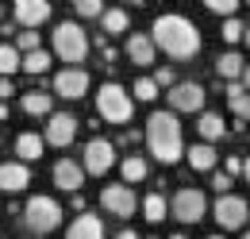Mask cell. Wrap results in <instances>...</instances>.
Segmentation results:
<instances>
[{"mask_svg":"<svg viewBox=\"0 0 250 239\" xmlns=\"http://www.w3.org/2000/svg\"><path fill=\"white\" fill-rule=\"evenodd\" d=\"M65 239H104V224H100V216H93V212H81V216L69 224Z\"/></svg>","mask_w":250,"mask_h":239,"instance_id":"17","label":"cell"},{"mask_svg":"<svg viewBox=\"0 0 250 239\" xmlns=\"http://www.w3.org/2000/svg\"><path fill=\"white\" fill-rule=\"evenodd\" d=\"M116 239H139V232H131V228H124V232H120Z\"/></svg>","mask_w":250,"mask_h":239,"instance_id":"39","label":"cell"},{"mask_svg":"<svg viewBox=\"0 0 250 239\" xmlns=\"http://www.w3.org/2000/svg\"><path fill=\"white\" fill-rule=\"evenodd\" d=\"M16 50H20V54L42 50V47H39V31H20V35H16Z\"/></svg>","mask_w":250,"mask_h":239,"instance_id":"29","label":"cell"},{"mask_svg":"<svg viewBox=\"0 0 250 239\" xmlns=\"http://www.w3.org/2000/svg\"><path fill=\"white\" fill-rule=\"evenodd\" d=\"M73 12L85 16V20H93V16H104V4L100 0H73Z\"/></svg>","mask_w":250,"mask_h":239,"instance_id":"32","label":"cell"},{"mask_svg":"<svg viewBox=\"0 0 250 239\" xmlns=\"http://www.w3.org/2000/svg\"><path fill=\"white\" fill-rule=\"evenodd\" d=\"M23 112L27 116H50V93H42V89H31V93H23Z\"/></svg>","mask_w":250,"mask_h":239,"instance_id":"23","label":"cell"},{"mask_svg":"<svg viewBox=\"0 0 250 239\" xmlns=\"http://www.w3.org/2000/svg\"><path fill=\"white\" fill-rule=\"evenodd\" d=\"M0 16H4V8H0Z\"/></svg>","mask_w":250,"mask_h":239,"instance_id":"46","label":"cell"},{"mask_svg":"<svg viewBox=\"0 0 250 239\" xmlns=\"http://www.w3.org/2000/svg\"><path fill=\"white\" fill-rule=\"evenodd\" d=\"M166 212H169V205H166V197H162V193H150V197L143 201V216H146L150 224L166 220Z\"/></svg>","mask_w":250,"mask_h":239,"instance_id":"27","label":"cell"},{"mask_svg":"<svg viewBox=\"0 0 250 239\" xmlns=\"http://www.w3.org/2000/svg\"><path fill=\"white\" fill-rule=\"evenodd\" d=\"M212 189H216L219 197H227V189H231V178H227V174H216V178H212Z\"/></svg>","mask_w":250,"mask_h":239,"instance_id":"36","label":"cell"},{"mask_svg":"<svg viewBox=\"0 0 250 239\" xmlns=\"http://www.w3.org/2000/svg\"><path fill=\"white\" fill-rule=\"evenodd\" d=\"M146 239H154V236H146Z\"/></svg>","mask_w":250,"mask_h":239,"instance_id":"47","label":"cell"},{"mask_svg":"<svg viewBox=\"0 0 250 239\" xmlns=\"http://www.w3.org/2000/svg\"><path fill=\"white\" fill-rule=\"evenodd\" d=\"M131 93H135L139 100H154V96H158V81H154V77H139Z\"/></svg>","mask_w":250,"mask_h":239,"instance_id":"31","label":"cell"},{"mask_svg":"<svg viewBox=\"0 0 250 239\" xmlns=\"http://www.w3.org/2000/svg\"><path fill=\"white\" fill-rule=\"evenodd\" d=\"M219 35H223V43H239V39L247 35V24H243V20H223Z\"/></svg>","mask_w":250,"mask_h":239,"instance_id":"30","label":"cell"},{"mask_svg":"<svg viewBox=\"0 0 250 239\" xmlns=\"http://www.w3.org/2000/svg\"><path fill=\"white\" fill-rule=\"evenodd\" d=\"M169 239H185V236H169Z\"/></svg>","mask_w":250,"mask_h":239,"instance_id":"43","label":"cell"},{"mask_svg":"<svg viewBox=\"0 0 250 239\" xmlns=\"http://www.w3.org/2000/svg\"><path fill=\"white\" fill-rule=\"evenodd\" d=\"M50 20V0H16V24L23 31H35Z\"/></svg>","mask_w":250,"mask_h":239,"instance_id":"13","label":"cell"},{"mask_svg":"<svg viewBox=\"0 0 250 239\" xmlns=\"http://www.w3.org/2000/svg\"><path fill=\"white\" fill-rule=\"evenodd\" d=\"M223 174H227V178H235V174H243V158H235V154H231V158L223 162Z\"/></svg>","mask_w":250,"mask_h":239,"instance_id":"35","label":"cell"},{"mask_svg":"<svg viewBox=\"0 0 250 239\" xmlns=\"http://www.w3.org/2000/svg\"><path fill=\"white\" fill-rule=\"evenodd\" d=\"M54 54L62 62H69V66L85 62V54H89V35H85V27L73 24V20L58 24V27H54Z\"/></svg>","mask_w":250,"mask_h":239,"instance_id":"4","label":"cell"},{"mask_svg":"<svg viewBox=\"0 0 250 239\" xmlns=\"http://www.w3.org/2000/svg\"><path fill=\"white\" fill-rule=\"evenodd\" d=\"M85 174H108L112 166H116V143L112 139H104V135H96L85 143Z\"/></svg>","mask_w":250,"mask_h":239,"instance_id":"7","label":"cell"},{"mask_svg":"<svg viewBox=\"0 0 250 239\" xmlns=\"http://www.w3.org/2000/svg\"><path fill=\"white\" fill-rule=\"evenodd\" d=\"M204 108V89L196 81H177L169 89V112H200Z\"/></svg>","mask_w":250,"mask_h":239,"instance_id":"11","label":"cell"},{"mask_svg":"<svg viewBox=\"0 0 250 239\" xmlns=\"http://www.w3.org/2000/svg\"><path fill=\"white\" fill-rule=\"evenodd\" d=\"M158 54L154 39L150 35H143V31H135V35H127V58L135 62V66H150Z\"/></svg>","mask_w":250,"mask_h":239,"instance_id":"16","label":"cell"},{"mask_svg":"<svg viewBox=\"0 0 250 239\" xmlns=\"http://www.w3.org/2000/svg\"><path fill=\"white\" fill-rule=\"evenodd\" d=\"M154 81H158V89H162V85H166V89H173V85H177V77H173V70H169V66H162V70H158Z\"/></svg>","mask_w":250,"mask_h":239,"instance_id":"34","label":"cell"},{"mask_svg":"<svg viewBox=\"0 0 250 239\" xmlns=\"http://www.w3.org/2000/svg\"><path fill=\"white\" fill-rule=\"evenodd\" d=\"M23 70H27V73H35V77H39V73H46V70H50V54H46V50L23 54Z\"/></svg>","mask_w":250,"mask_h":239,"instance_id":"28","label":"cell"},{"mask_svg":"<svg viewBox=\"0 0 250 239\" xmlns=\"http://www.w3.org/2000/svg\"><path fill=\"white\" fill-rule=\"evenodd\" d=\"M243 239H250V232H247V236H243Z\"/></svg>","mask_w":250,"mask_h":239,"instance_id":"45","label":"cell"},{"mask_svg":"<svg viewBox=\"0 0 250 239\" xmlns=\"http://www.w3.org/2000/svg\"><path fill=\"white\" fill-rule=\"evenodd\" d=\"M239 81H243V89L250 93V66H247V70H243V77H239Z\"/></svg>","mask_w":250,"mask_h":239,"instance_id":"38","label":"cell"},{"mask_svg":"<svg viewBox=\"0 0 250 239\" xmlns=\"http://www.w3.org/2000/svg\"><path fill=\"white\" fill-rule=\"evenodd\" d=\"M31 185V170H27V162H0V189L4 193H20V189H27Z\"/></svg>","mask_w":250,"mask_h":239,"instance_id":"15","label":"cell"},{"mask_svg":"<svg viewBox=\"0 0 250 239\" xmlns=\"http://www.w3.org/2000/svg\"><path fill=\"white\" fill-rule=\"evenodd\" d=\"M243 39H247V47H250V27H247V35H243Z\"/></svg>","mask_w":250,"mask_h":239,"instance_id":"42","label":"cell"},{"mask_svg":"<svg viewBox=\"0 0 250 239\" xmlns=\"http://www.w3.org/2000/svg\"><path fill=\"white\" fill-rule=\"evenodd\" d=\"M120 170H124V185H135V181L146 178V158L143 154H127L120 162Z\"/></svg>","mask_w":250,"mask_h":239,"instance_id":"25","label":"cell"},{"mask_svg":"<svg viewBox=\"0 0 250 239\" xmlns=\"http://www.w3.org/2000/svg\"><path fill=\"white\" fill-rule=\"evenodd\" d=\"M23 220H27V228H31L35 236H46V232H54V228L62 224V205H58L54 197L39 193V197H31V201L23 205Z\"/></svg>","mask_w":250,"mask_h":239,"instance_id":"5","label":"cell"},{"mask_svg":"<svg viewBox=\"0 0 250 239\" xmlns=\"http://www.w3.org/2000/svg\"><path fill=\"white\" fill-rule=\"evenodd\" d=\"M16 93V85H12V77H0V100H8Z\"/></svg>","mask_w":250,"mask_h":239,"instance_id":"37","label":"cell"},{"mask_svg":"<svg viewBox=\"0 0 250 239\" xmlns=\"http://www.w3.org/2000/svg\"><path fill=\"white\" fill-rule=\"evenodd\" d=\"M208 8L223 16V20H235V12H239V0H208Z\"/></svg>","mask_w":250,"mask_h":239,"instance_id":"33","label":"cell"},{"mask_svg":"<svg viewBox=\"0 0 250 239\" xmlns=\"http://www.w3.org/2000/svg\"><path fill=\"white\" fill-rule=\"evenodd\" d=\"M54 93L65 96V100H81L85 93H89V73L81 70V66H65L54 73Z\"/></svg>","mask_w":250,"mask_h":239,"instance_id":"9","label":"cell"},{"mask_svg":"<svg viewBox=\"0 0 250 239\" xmlns=\"http://www.w3.org/2000/svg\"><path fill=\"white\" fill-rule=\"evenodd\" d=\"M216 220L223 224V228H243L250 220V209L243 197H235V193H227V197H219L216 201Z\"/></svg>","mask_w":250,"mask_h":239,"instance_id":"12","label":"cell"},{"mask_svg":"<svg viewBox=\"0 0 250 239\" xmlns=\"http://www.w3.org/2000/svg\"><path fill=\"white\" fill-rule=\"evenodd\" d=\"M185 154H188V166H192V170H200V174L216 166V147H212V143H200V139H196Z\"/></svg>","mask_w":250,"mask_h":239,"instance_id":"20","label":"cell"},{"mask_svg":"<svg viewBox=\"0 0 250 239\" xmlns=\"http://www.w3.org/2000/svg\"><path fill=\"white\" fill-rule=\"evenodd\" d=\"M243 178L250 181V158H247V162H243Z\"/></svg>","mask_w":250,"mask_h":239,"instance_id":"40","label":"cell"},{"mask_svg":"<svg viewBox=\"0 0 250 239\" xmlns=\"http://www.w3.org/2000/svg\"><path fill=\"white\" fill-rule=\"evenodd\" d=\"M96 112H100V120H108V123H127L131 112H135V100H131V93L124 85L104 81L100 93H96Z\"/></svg>","mask_w":250,"mask_h":239,"instance_id":"3","label":"cell"},{"mask_svg":"<svg viewBox=\"0 0 250 239\" xmlns=\"http://www.w3.org/2000/svg\"><path fill=\"white\" fill-rule=\"evenodd\" d=\"M227 104H231V112L243 127V120H250V93L243 89V81H227Z\"/></svg>","mask_w":250,"mask_h":239,"instance_id":"18","label":"cell"},{"mask_svg":"<svg viewBox=\"0 0 250 239\" xmlns=\"http://www.w3.org/2000/svg\"><path fill=\"white\" fill-rule=\"evenodd\" d=\"M223 131H227V123H223V116H219V112H200V123H196L200 143H216Z\"/></svg>","mask_w":250,"mask_h":239,"instance_id":"19","label":"cell"},{"mask_svg":"<svg viewBox=\"0 0 250 239\" xmlns=\"http://www.w3.org/2000/svg\"><path fill=\"white\" fill-rule=\"evenodd\" d=\"M100 205L108 209V216H131L139 209V197L131 185H104L100 189Z\"/></svg>","mask_w":250,"mask_h":239,"instance_id":"8","label":"cell"},{"mask_svg":"<svg viewBox=\"0 0 250 239\" xmlns=\"http://www.w3.org/2000/svg\"><path fill=\"white\" fill-rule=\"evenodd\" d=\"M0 120H8V104L4 100H0Z\"/></svg>","mask_w":250,"mask_h":239,"instance_id":"41","label":"cell"},{"mask_svg":"<svg viewBox=\"0 0 250 239\" xmlns=\"http://www.w3.org/2000/svg\"><path fill=\"white\" fill-rule=\"evenodd\" d=\"M100 27L108 31V35H120V31H127V12H124V8H104Z\"/></svg>","mask_w":250,"mask_h":239,"instance_id":"26","label":"cell"},{"mask_svg":"<svg viewBox=\"0 0 250 239\" xmlns=\"http://www.w3.org/2000/svg\"><path fill=\"white\" fill-rule=\"evenodd\" d=\"M146 147H150V154H154L158 162H166V166L181 162V154H185V139H181L177 112H169V108L150 112V120H146Z\"/></svg>","mask_w":250,"mask_h":239,"instance_id":"2","label":"cell"},{"mask_svg":"<svg viewBox=\"0 0 250 239\" xmlns=\"http://www.w3.org/2000/svg\"><path fill=\"white\" fill-rule=\"evenodd\" d=\"M73 135H77V116H73V112H50L42 139H46L50 147H69Z\"/></svg>","mask_w":250,"mask_h":239,"instance_id":"10","label":"cell"},{"mask_svg":"<svg viewBox=\"0 0 250 239\" xmlns=\"http://www.w3.org/2000/svg\"><path fill=\"white\" fill-rule=\"evenodd\" d=\"M169 212H173L181 224H196V220L208 212V201H204V193H200V189L185 185V189H177V193H173V201H169Z\"/></svg>","mask_w":250,"mask_h":239,"instance_id":"6","label":"cell"},{"mask_svg":"<svg viewBox=\"0 0 250 239\" xmlns=\"http://www.w3.org/2000/svg\"><path fill=\"white\" fill-rule=\"evenodd\" d=\"M208 239H223V236H208Z\"/></svg>","mask_w":250,"mask_h":239,"instance_id":"44","label":"cell"},{"mask_svg":"<svg viewBox=\"0 0 250 239\" xmlns=\"http://www.w3.org/2000/svg\"><path fill=\"white\" fill-rule=\"evenodd\" d=\"M16 70H23V54L16 50V43H0V77H12Z\"/></svg>","mask_w":250,"mask_h":239,"instance_id":"24","label":"cell"},{"mask_svg":"<svg viewBox=\"0 0 250 239\" xmlns=\"http://www.w3.org/2000/svg\"><path fill=\"white\" fill-rule=\"evenodd\" d=\"M243 70H247V62L239 58L235 50H223V54L216 58V73H219V77H227V81H239Z\"/></svg>","mask_w":250,"mask_h":239,"instance_id":"22","label":"cell"},{"mask_svg":"<svg viewBox=\"0 0 250 239\" xmlns=\"http://www.w3.org/2000/svg\"><path fill=\"white\" fill-rule=\"evenodd\" d=\"M150 39H154L158 50H166L169 58H192L200 50V31L192 27V20L177 16V12L158 16L154 27H150Z\"/></svg>","mask_w":250,"mask_h":239,"instance_id":"1","label":"cell"},{"mask_svg":"<svg viewBox=\"0 0 250 239\" xmlns=\"http://www.w3.org/2000/svg\"><path fill=\"white\" fill-rule=\"evenodd\" d=\"M46 147V139L42 135H35V131H23L20 139H16V154H20V162H35L39 154Z\"/></svg>","mask_w":250,"mask_h":239,"instance_id":"21","label":"cell"},{"mask_svg":"<svg viewBox=\"0 0 250 239\" xmlns=\"http://www.w3.org/2000/svg\"><path fill=\"white\" fill-rule=\"evenodd\" d=\"M54 185L65 189V193H77V189L85 185V166L73 162V158H58V162H54Z\"/></svg>","mask_w":250,"mask_h":239,"instance_id":"14","label":"cell"}]
</instances>
